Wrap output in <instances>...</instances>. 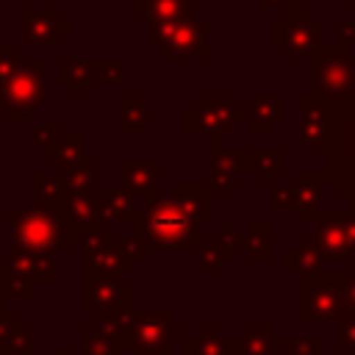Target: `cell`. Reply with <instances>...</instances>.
<instances>
[{"label": "cell", "mask_w": 355, "mask_h": 355, "mask_svg": "<svg viewBox=\"0 0 355 355\" xmlns=\"http://www.w3.org/2000/svg\"><path fill=\"white\" fill-rule=\"evenodd\" d=\"M8 233L17 247L50 250V247H75L83 244V230L69 219L67 200H42L33 208L8 214Z\"/></svg>", "instance_id": "6da1fadb"}, {"label": "cell", "mask_w": 355, "mask_h": 355, "mask_svg": "<svg viewBox=\"0 0 355 355\" xmlns=\"http://www.w3.org/2000/svg\"><path fill=\"white\" fill-rule=\"evenodd\" d=\"M330 105L333 136L324 147V175L336 194L355 205V72L349 92L338 100H330Z\"/></svg>", "instance_id": "7a4b0ae2"}, {"label": "cell", "mask_w": 355, "mask_h": 355, "mask_svg": "<svg viewBox=\"0 0 355 355\" xmlns=\"http://www.w3.org/2000/svg\"><path fill=\"white\" fill-rule=\"evenodd\" d=\"M133 233L147 247H164V250L197 247L200 239L197 225L180 211V205L172 197H155L144 202L133 222Z\"/></svg>", "instance_id": "3957f363"}, {"label": "cell", "mask_w": 355, "mask_h": 355, "mask_svg": "<svg viewBox=\"0 0 355 355\" xmlns=\"http://www.w3.org/2000/svg\"><path fill=\"white\" fill-rule=\"evenodd\" d=\"M347 300L341 288V272H316L300 277L297 288V322H341L347 316Z\"/></svg>", "instance_id": "277c9868"}, {"label": "cell", "mask_w": 355, "mask_h": 355, "mask_svg": "<svg viewBox=\"0 0 355 355\" xmlns=\"http://www.w3.org/2000/svg\"><path fill=\"white\" fill-rule=\"evenodd\" d=\"M208 31H211V22L200 17L150 22L147 44L155 47L161 58H211Z\"/></svg>", "instance_id": "5b68a950"}, {"label": "cell", "mask_w": 355, "mask_h": 355, "mask_svg": "<svg viewBox=\"0 0 355 355\" xmlns=\"http://www.w3.org/2000/svg\"><path fill=\"white\" fill-rule=\"evenodd\" d=\"M186 327L172 319L166 311L133 313L130 324L122 330V349H133V355H172V341Z\"/></svg>", "instance_id": "8992f818"}, {"label": "cell", "mask_w": 355, "mask_h": 355, "mask_svg": "<svg viewBox=\"0 0 355 355\" xmlns=\"http://www.w3.org/2000/svg\"><path fill=\"white\" fill-rule=\"evenodd\" d=\"M272 44L283 50L286 58H313L324 44V22L313 19L308 8H291L272 22Z\"/></svg>", "instance_id": "52a82bcc"}, {"label": "cell", "mask_w": 355, "mask_h": 355, "mask_svg": "<svg viewBox=\"0 0 355 355\" xmlns=\"http://www.w3.org/2000/svg\"><path fill=\"white\" fill-rule=\"evenodd\" d=\"M311 227V241L324 261H355V205L347 211H319Z\"/></svg>", "instance_id": "ba28073f"}, {"label": "cell", "mask_w": 355, "mask_h": 355, "mask_svg": "<svg viewBox=\"0 0 355 355\" xmlns=\"http://www.w3.org/2000/svg\"><path fill=\"white\" fill-rule=\"evenodd\" d=\"M244 119V111L239 108L236 97H197V105L186 108L183 114V133L189 136H211L222 139L236 130V125Z\"/></svg>", "instance_id": "9c48e42d"}, {"label": "cell", "mask_w": 355, "mask_h": 355, "mask_svg": "<svg viewBox=\"0 0 355 355\" xmlns=\"http://www.w3.org/2000/svg\"><path fill=\"white\" fill-rule=\"evenodd\" d=\"M352 69H355L352 47H338V44L324 47L311 58V72H313L311 92L324 100L344 97L352 86Z\"/></svg>", "instance_id": "30bf717a"}, {"label": "cell", "mask_w": 355, "mask_h": 355, "mask_svg": "<svg viewBox=\"0 0 355 355\" xmlns=\"http://www.w3.org/2000/svg\"><path fill=\"white\" fill-rule=\"evenodd\" d=\"M327 175L324 172H300L294 183L280 186L272 197V208L275 211H297L300 222H311L319 214V205L324 200V186H327Z\"/></svg>", "instance_id": "8fae6325"}, {"label": "cell", "mask_w": 355, "mask_h": 355, "mask_svg": "<svg viewBox=\"0 0 355 355\" xmlns=\"http://www.w3.org/2000/svg\"><path fill=\"white\" fill-rule=\"evenodd\" d=\"M3 103L8 108V116L25 119L44 103V64L33 61L25 64L19 72L8 75V83L3 89Z\"/></svg>", "instance_id": "7c38bea8"}, {"label": "cell", "mask_w": 355, "mask_h": 355, "mask_svg": "<svg viewBox=\"0 0 355 355\" xmlns=\"http://www.w3.org/2000/svg\"><path fill=\"white\" fill-rule=\"evenodd\" d=\"M297 108H300L297 141L302 147H313V150L324 153V147L330 144V136H333V105H330V100L311 92V94L297 97Z\"/></svg>", "instance_id": "4fadbf2b"}, {"label": "cell", "mask_w": 355, "mask_h": 355, "mask_svg": "<svg viewBox=\"0 0 355 355\" xmlns=\"http://www.w3.org/2000/svg\"><path fill=\"white\" fill-rule=\"evenodd\" d=\"M133 286H125L116 277L86 275V311L97 313V319L114 316L119 311H133Z\"/></svg>", "instance_id": "5bb4252c"}, {"label": "cell", "mask_w": 355, "mask_h": 355, "mask_svg": "<svg viewBox=\"0 0 355 355\" xmlns=\"http://www.w3.org/2000/svg\"><path fill=\"white\" fill-rule=\"evenodd\" d=\"M241 111H244L247 133L263 136V133H272V128L286 119V100L280 94H250Z\"/></svg>", "instance_id": "9a60e30c"}, {"label": "cell", "mask_w": 355, "mask_h": 355, "mask_svg": "<svg viewBox=\"0 0 355 355\" xmlns=\"http://www.w3.org/2000/svg\"><path fill=\"white\" fill-rule=\"evenodd\" d=\"M239 172H255L263 186H272L275 175L286 169V150L277 147H233Z\"/></svg>", "instance_id": "2e32d148"}, {"label": "cell", "mask_w": 355, "mask_h": 355, "mask_svg": "<svg viewBox=\"0 0 355 355\" xmlns=\"http://www.w3.org/2000/svg\"><path fill=\"white\" fill-rule=\"evenodd\" d=\"M236 153L233 147H225L222 139H211V169H208V191L211 197H233L236 194Z\"/></svg>", "instance_id": "e0dca14e"}, {"label": "cell", "mask_w": 355, "mask_h": 355, "mask_svg": "<svg viewBox=\"0 0 355 355\" xmlns=\"http://www.w3.org/2000/svg\"><path fill=\"white\" fill-rule=\"evenodd\" d=\"M236 336H227L222 324H197L183 338V355H236Z\"/></svg>", "instance_id": "ac0fdd59"}, {"label": "cell", "mask_w": 355, "mask_h": 355, "mask_svg": "<svg viewBox=\"0 0 355 355\" xmlns=\"http://www.w3.org/2000/svg\"><path fill=\"white\" fill-rule=\"evenodd\" d=\"M158 158H144V161H133V158H125L122 161V180H125V189L144 202L155 200L158 197Z\"/></svg>", "instance_id": "d6986e66"}, {"label": "cell", "mask_w": 355, "mask_h": 355, "mask_svg": "<svg viewBox=\"0 0 355 355\" xmlns=\"http://www.w3.org/2000/svg\"><path fill=\"white\" fill-rule=\"evenodd\" d=\"M11 266L22 272L31 283H55V269H53V252L50 250H28L17 247L11 252Z\"/></svg>", "instance_id": "ffe728a7"}, {"label": "cell", "mask_w": 355, "mask_h": 355, "mask_svg": "<svg viewBox=\"0 0 355 355\" xmlns=\"http://www.w3.org/2000/svg\"><path fill=\"white\" fill-rule=\"evenodd\" d=\"M197 17V0H136V19L141 22H172Z\"/></svg>", "instance_id": "44dd1931"}, {"label": "cell", "mask_w": 355, "mask_h": 355, "mask_svg": "<svg viewBox=\"0 0 355 355\" xmlns=\"http://www.w3.org/2000/svg\"><path fill=\"white\" fill-rule=\"evenodd\" d=\"M169 197L180 205V211L194 222L205 225L211 219V191L205 186H189V183H175Z\"/></svg>", "instance_id": "7402d4cb"}, {"label": "cell", "mask_w": 355, "mask_h": 355, "mask_svg": "<svg viewBox=\"0 0 355 355\" xmlns=\"http://www.w3.org/2000/svg\"><path fill=\"white\" fill-rule=\"evenodd\" d=\"M283 263H286V272H291V275H297V277L316 275V272L324 269V258H322L319 250L313 247L311 236H300L294 247H286Z\"/></svg>", "instance_id": "603a6c76"}, {"label": "cell", "mask_w": 355, "mask_h": 355, "mask_svg": "<svg viewBox=\"0 0 355 355\" xmlns=\"http://www.w3.org/2000/svg\"><path fill=\"white\" fill-rule=\"evenodd\" d=\"M139 211H141V200L133 197L125 186L122 189H111L100 200V216H103V222H136Z\"/></svg>", "instance_id": "cb8c5ba5"}, {"label": "cell", "mask_w": 355, "mask_h": 355, "mask_svg": "<svg viewBox=\"0 0 355 355\" xmlns=\"http://www.w3.org/2000/svg\"><path fill=\"white\" fill-rule=\"evenodd\" d=\"M97 166L94 161H80L69 169H61V186H64V197H89L94 194V183H97Z\"/></svg>", "instance_id": "d4e9b609"}, {"label": "cell", "mask_w": 355, "mask_h": 355, "mask_svg": "<svg viewBox=\"0 0 355 355\" xmlns=\"http://www.w3.org/2000/svg\"><path fill=\"white\" fill-rule=\"evenodd\" d=\"M275 352V330L266 322H252L244 336H239L236 355H272Z\"/></svg>", "instance_id": "484cf974"}, {"label": "cell", "mask_w": 355, "mask_h": 355, "mask_svg": "<svg viewBox=\"0 0 355 355\" xmlns=\"http://www.w3.org/2000/svg\"><path fill=\"white\" fill-rule=\"evenodd\" d=\"M244 252L250 261H272V222H252L244 230Z\"/></svg>", "instance_id": "4316f807"}, {"label": "cell", "mask_w": 355, "mask_h": 355, "mask_svg": "<svg viewBox=\"0 0 355 355\" xmlns=\"http://www.w3.org/2000/svg\"><path fill=\"white\" fill-rule=\"evenodd\" d=\"M233 258H236V247L214 244V241H208L205 236L197 239V255H194L197 272H214V269H219L222 263H227V261H233Z\"/></svg>", "instance_id": "83f0119b"}, {"label": "cell", "mask_w": 355, "mask_h": 355, "mask_svg": "<svg viewBox=\"0 0 355 355\" xmlns=\"http://www.w3.org/2000/svg\"><path fill=\"white\" fill-rule=\"evenodd\" d=\"M94 72H97V61H61L58 64V78L61 83H69L72 94H83L86 83L94 80Z\"/></svg>", "instance_id": "f1b7e54d"}, {"label": "cell", "mask_w": 355, "mask_h": 355, "mask_svg": "<svg viewBox=\"0 0 355 355\" xmlns=\"http://www.w3.org/2000/svg\"><path fill=\"white\" fill-rule=\"evenodd\" d=\"M147 130V100L144 97H122V133L141 136Z\"/></svg>", "instance_id": "f546056e"}, {"label": "cell", "mask_w": 355, "mask_h": 355, "mask_svg": "<svg viewBox=\"0 0 355 355\" xmlns=\"http://www.w3.org/2000/svg\"><path fill=\"white\" fill-rule=\"evenodd\" d=\"M83 344H86V355H122V344L114 333H108L103 324H86V336H83Z\"/></svg>", "instance_id": "4dcf8cb0"}, {"label": "cell", "mask_w": 355, "mask_h": 355, "mask_svg": "<svg viewBox=\"0 0 355 355\" xmlns=\"http://www.w3.org/2000/svg\"><path fill=\"white\" fill-rule=\"evenodd\" d=\"M108 244H111V250L119 255V261L128 266V272L130 269H136V263H141L144 258H147V244L133 233V236H111L108 233Z\"/></svg>", "instance_id": "1f68e13d"}, {"label": "cell", "mask_w": 355, "mask_h": 355, "mask_svg": "<svg viewBox=\"0 0 355 355\" xmlns=\"http://www.w3.org/2000/svg\"><path fill=\"white\" fill-rule=\"evenodd\" d=\"M69 28V22H58V17H55V11L50 8L47 14H42V17H33V25L28 28V42H33V44H53L55 39H58V31H67Z\"/></svg>", "instance_id": "d6a6232c"}, {"label": "cell", "mask_w": 355, "mask_h": 355, "mask_svg": "<svg viewBox=\"0 0 355 355\" xmlns=\"http://www.w3.org/2000/svg\"><path fill=\"white\" fill-rule=\"evenodd\" d=\"M50 158L61 164V169H69L83 161V139L80 136H55V141L47 147Z\"/></svg>", "instance_id": "836d02e7"}, {"label": "cell", "mask_w": 355, "mask_h": 355, "mask_svg": "<svg viewBox=\"0 0 355 355\" xmlns=\"http://www.w3.org/2000/svg\"><path fill=\"white\" fill-rule=\"evenodd\" d=\"M275 347L283 349V355H324L322 336H288V338L275 336Z\"/></svg>", "instance_id": "e575fe53"}, {"label": "cell", "mask_w": 355, "mask_h": 355, "mask_svg": "<svg viewBox=\"0 0 355 355\" xmlns=\"http://www.w3.org/2000/svg\"><path fill=\"white\" fill-rule=\"evenodd\" d=\"M336 344H338V349H344L347 355H355V311H349V313L338 322Z\"/></svg>", "instance_id": "d590c367"}, {"label": "cell", "mask_w": 355, "mask_h": 355, "mask_svg": "<svg viewBox=\"0 0 355 355\" xmlns=\"http://www.w3.org/2000/svg\"><path fill=\"white\" fill-rule=\"evenodd\" d=\"M94 80H100V83H119L122 80V64L119 61H97Z\"/></svg>", "instance_id": "8d00e7d4"}, {"label": "cell", "mask_w": 355, "mask_h": 355, "mask_svg": "<svg viewBox=\"0 0 355 355\" xmlns=\"http://www.w3.org/2000/svg\"><path fill=\"white\" fill-rule=\"evenodd\" d=\"M341 288H344L347 311H355V261L349 263L347 272H341Z\"/></svg>", "instance_id": "74e56055"}, {"label": "cell", "mask_w": 355, "mask_h": 355, "mask_svg": "<svg viewBox=\"0 0 355 355\" xmlns=\"http://www.w3.org/2000/svg\"><path fill=\"white\" fill-rule=\"evenodd\" d=\"M336 31H338V36H336L338 47H352L355 44V22H338Z\"/></svg>", "instance_id": "f35d334b"}, {"label": "cell", "mask_w": 355, "mask_h": 355, "mask_svg": "<svg viewBox=\"0 0 355 355\" xmlns=\"http://www.w3.org/2000/svg\"><path fill=\"white\" fill-rule=\"evenodd\" d=\"M55 130H58V125L55 122H47L44 128H36V144H53L55 141Z\"/></svg>", "instance_id": "ab89813d"}, {"label": "cell", "mask_w": 355, "mask_h": 355, "mask_svg": "<svg viewBox=\"0 0 355 355\" xmlns=\"http://www.w3.org/2000/svg\"><path fill=\"white\" fill-rule=\"evenodd\" d=\"M261 8H283V11H291L300 6V0H258Z\"/></svg>", "instance_id": "60d3db41"}, {"label": "cell", "mask_w": 355, "mask_h": 355, "mask_svg": "<svg viewBox=\"0 0 355 355\" xmlns=\"http://www.w3.org/2000/svg\"><path fill=\"white\" fill-rule=\"evenodd\" d=\"M347 6H349V8H355V0H347Z\"/></svg>", "instance_id": "b9f144b4"}, {"label": "cell", "mask_w": 355, "mask_h": 355, "mask_svg": "<svg viewBox=\"0 0 355 355\" xmlns=\"http://www.w3.org/2000/svg\"><path fill=\"white\" fill-rule=\"evenodd\" d=\"M58 355H69V349H61V352H58Z\"/></svg>", "instance_id": "7bdbcfd3"}]
</instances>
